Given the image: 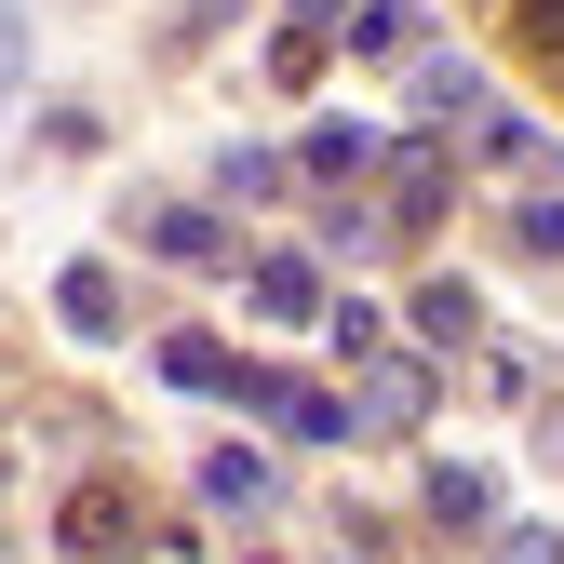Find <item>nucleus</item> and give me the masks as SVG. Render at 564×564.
Here are the masks:
<instances>
[{"label":"nucleus","instance_id":"nucleus-16","mask_svg":"<svg viewBox=\"0 0 564 564\" xmlns=\"http://www.w3.org/2000/svg\"><path fill=\"white\" fill-rule=\"evenodd\" d=\"M310 67H323V28H282V41H269V82H282V95H296Z\"/></svg>","mask_w":564,"mask_h":564},{"label":"nucleus","instance_id":"nucleus-11","mask_svg":"<svg viewBox=\"0 0 564 564\" xmlns=\"http://www.w3.org/2000/svg\"><path fill=\"white\" fill-rule=\"evenodd\" d=\"M323 336H336V364H390V323H377L364 296H336V310H323Z\"/></svg>","mask_w":564,"mask_h":564},{"label":"nucleus","instance_id":"nucleus-8","mask_svg":"<svg viewBox=\"0 0 564 564\" xmlns=\"http://www.w3.org/2000/svg\"><path fill=\"white\" fill-rule=\"evenodd\" d=\"M336 41H349V54H377V67H403V54H416V14H403V0H364Z\"/></svg>","mask_w":564,"mask_h":564},{"label":"nucleus","instance_id":"nucleus-6","mask_svg":"<svg viewBox=\"0 0 564 564\" xmlns=\"http://www.w3.org/2000/svg\"><path fill=\"white\" fill-rule=\"evenodd\" d=\"M149 242H162L175 269H216V256H229V216H202V202H175V216H149Z\"/></svg>","mask_w":564,"mask_h":564},{"label":"nucleus","instance_id":"nucleus-10","mask_svg":"<svg viewBox=\"0 0 564 564\" xmlns=\"http://www.w3.org/2000/svg\"><path fill=\"white\" fill-rule=\"evenodd\" d=\"M416 121H484V67H416Z\"/></svg>","mask_w":564,"mask_h":564},{"label":"nucleus","instance_id":"nucleus-17","mask_svg":"<svg viewBox=\"0 0 564 564\" xmlns=\"http://www.w3.org/2000/svg\"><path fill=\"white\" fill-rule=\"evenodd\" d=\"M364 416H377V431H416V416H431V390H416V377H377V403H364Z\"/></svg>","mask_w":564,"mask_h":564},{"label":"nucleus","instance_id":"nucleus-12","mask_svg":"<svg viewBox=\"0 0 564 564\" xmlns=\"http://www.w3.org/2000/svg\"><path fill=\"white\" fill-rule=\"evenodd\" d=\"M202 498H229V511H256V498H269V470H256L242 444H216V457H202Z\"/></svg>","mask_w":564,"mask_h":564},{"label":"nucleus","instance_id":"nucleus-4","mask_svg":"<svg viewBox=\"0 0 564 564\" xmlns=\"http://www.w3.org/2000/svg\"><path fill=\"white\" fill-rule=\"evenodd\" d=\"M256 310L269 323H323V269L310 256H256Z\"/></svg>","mask_w":564,"mask_h":564},{"label":"nucleus","instance_id":"nucleus-15","mask_svg":"<svg viewBox=\"0 0 564 564\" xmlns=\"http://www.w3.org/2000/svg\"><path fill=\"white\" fill-rule=\"evenodd\" d=\"M511 41H524L538 67H564V0H511Z\"/></svg>","mask_w":564,"mask_h":564},{"label":"nucleus","instance_id":"nucleus-7","mask_svg":"<svg viewBox=\"0 0 564 564\" xmlns=\"http://www.w3.org/2000/svg\"><path fill=\"white\" fill-rule=\"evenodd\" d=\"M511 256H564V175H524V202H511Z\"/></svg>","mask_w":564,"mask_h":564},{"label":"nucleus","instance_id":"nucleus-14","mask_svg":"<svg viewBox=\"0 0 564 564\" xmlns=\"http://www.w3.org/2000/svg\"><path fill=\"white\" fill-rule=\"evenodd\" d=\"M470 323H484L470 282H431V296H416V336H470Z\"/></svg>","mask_w":564,"mask_h":564},{"label":"nucleus","instance_id":"nucleus-9","mask_svg":"<svg viewBox=\"0 0 564 564\" xmlns=\"http://www.w3.org/2000/svg\"><path fill=\"white\" fill-rule=\"evenodd\" d=\"M390 229H444V162H431V149L390 175Z\"/></svg>","mask_w":564,"mask_h":564},{"label":"nucleus","instance_id":"nucleus-3","mask_svg":"<svg viewBox=\"0 0 564 564\" xmlns=\"http://www.w3.org/2000/svg\"><path fill=\"white\" fill-rule=\"evenodd\" d=\"M364 162H377V134H364V121H310V134H296V175H310V188H349Z\"/></svg>","mask_w":564,"mask_h":564},{"label":"nucleus","instance_id":"nucleus-18","mask_svg":"<svg viewBox=\"0 0 564 564\" xmlns=\"http://www.w3.org/2000/svg\"><path fill=\"white\" fill-rule=\"evenodd\" d=\"M498 564H564V538H538V524H524V538H498Z\"/></svg>","mask_w":564,"mask_h":564},{"label":"nucleus","instance_id":"nucleus-5","mask_svg":"<svg viewBox=\"0 0 564 564\" xmlns=\"http://www.w3.org/2000/svg\"><path fill=\"white\" fill-rule=\"evenodd\" d=\"M269 416H282L296 444H349V403H336V390H296V377H269Z\"/></svg>","mask_w":564,"mask_h":564},{"label":"nucleus","instance_id":"nucleus-19","mask_svg":"<svg viewBox=\"0 0 564 564\" xmlns=\"http://www.w3.org/2000/svg\"><path fill=\"white\" fill-rule=\"evenodd\" d=\"M349 14H364V0H296V28H349Z\"/></svg>","mask_w":564,"mask_h":564},{"label":"nucleus","instance_id":"nucleus-2","mask_svg":"<svg viewBox=\"0 0 564 564\" xmlns=\"http://www.w3.org/2000/svg\"><path fill=\"white\" fill-rule=\"evenodd\" d=\"M162 377L175 390H216V403H269V377L242 364V349H216V336H162Z\"/></svg>","mask_w":564,"mask_h":564},{"label":"nucleus","instance_id":"nucleus-1","mask_svg":"<svg viewBox=\"0 0 564 564\" xmlns=\"http://www.w3.org/2000/svg\"><path fill=\"white\" fill-rule=\"evenodd\" d=\"M67 551H82V564H121V551H149V511H134L121 484H82V498H67Z\"/></svg>","mask_w":564,"mask_h":564},{"label":"nucleus","instance_id":"nucleus-13","mask_svg":"<svg viewBox=\"0 0 564 564\" xmlns=\"http://www.w3.org/2000/svg\"><path fill=\"white\" fill-rule=\"evenodd\" d=\"M431 524H498V498H484V470H431Z\"/></svg>","mask_w":564,"mask_h":564},{"label":"nucleus","instance_id":"nucleus-20","mask_svg":"<svg viewBox=\"0 0 564 564\" xmlns=\"http://www.w3.org/2000/svg\"><path fill=\"white\" fill-rule=\"evenodd\" d=\"M551 444H564V416H551Z\"/></svg>","mask_w":564,"mask_h":564}]
</instances>
